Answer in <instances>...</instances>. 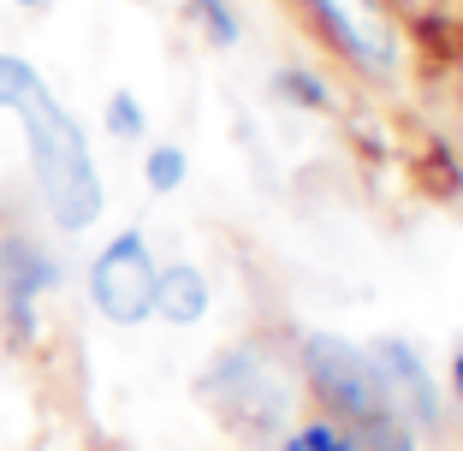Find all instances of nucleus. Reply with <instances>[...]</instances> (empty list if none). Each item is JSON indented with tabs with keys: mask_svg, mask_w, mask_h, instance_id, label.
Listing matches in <instances>:
<instances>
[{
	"mask_svg": "<svg viewBox=\"0 0 463 451\" xmlns=\"http://www.w3.org/2000/svg\"><path fill=\"white\" fill-rule=\"evenodd\" d=\"M286 451H356L351 434H339L333 422H303L298 434L286 439Z\"/></svg>",
	"mask_w": 463,
	"mask_h": 451,
	"instance_id": "nucleus-13",
	"label": "nucleus"
},
{
	"mask_svg": "<svg viewBox=\"0 0 463 451\" xmlns=\"http://www.w3.org/2000/svg\"><path fill=\"white\" fill-rule=\"evenodd\" d=\"M286 96L303 101V108H327V89H321L315 78H303V71H286Z\"/></svg>",
	"mask_w": 463,
	"mask_h": 451,
	"instance_id": "nucleus-15",
	"label": "nucleus"
},
{
	"mask_svg": "<svg viewBox=\"0 0 463 451\" xmlns=\"http://www.w3.org/2000/svg\"><path fill=\"white\" fill-rule=\"evenodd\" d=\"M208 309H214V291H208V274L196 261H166L155 274V315L166 327H203Z\"/></svg>",
	"mask_w": 463,
	"mask_h": 451,
	"instance_id": "nucleus-8",
	"label": "nucleus"
},
{
	"mask_svg": "<svg viewBox=\"0 0 463 451\" xmlns=\"http://www.w3.org/2000/svg\"><path fill=\"white\" fill-rule=\"evenodd\" d=\"M13 6H24V13H36V6H48V0H13Z\"/></svg>",
	"mask_w": 463,
	"mask_h": 451,
	"instance_id": "nucleus-17",
	"label": "nucleus"
},
{
	"mask_svg": "<svg viewBox=\"0 0 463 451\" xmlns=\"http://www.w3.org/2000/svg\"><path fill=\"white\" fill-rule=\"evenodd\" d=\"M309 6L321 13L333 42L363 71H392L398 66V30L386 18V0H309Z\"/></svg>",
	"mask_w": 463,
	"mask_h": 451,
	"instance_id": "nucleus-5",
	"label": "nucleus"
},
{
	"mask_svg": "<svg viewBox=\"0 0 463 451\" xmlns=\"http://www.w3.org/2000/svg\"><path fill=\"white\" fill-rule=\"evenodd\" d=\"M351 446H356V451H416V446H410V428L398 422L392 410H386V416H374V422H363Z\"/></svg>",
	"mask_w": 463,
	"mask_h": 451,
	"instance_id": "nucleus-12",
	"label": "nucleus"
},
{
	"mask_svg": "<svg viewBox=\"0 0 463 451\" xmlns=\"http://www.w3.org/2000/svg\"><path fill=\"white\" fill-rule=\"evenodd\" d=\"M36 83H48L30 60H18V54H0V113H18L24 108V96L36 89Z\"/></svg>",
	"mask_w": 463,
	"mask_h": 451,
	"instance_id": "nucleus-10",
	"label": "nucleus"
},
{
	"mask_svg": "<svg viewBox=\"0 0 463 451\" xmlns=\"http://www.w3.org/2000/svg\"><path fill=\"white\" fill-rule=\"evenodd\" d=\"M303 374H309V386L321 392V404H327L333 416H345L351 428H363V422L392 410L374 356L345 344V339H333V333H309V339H303Z\"/></svg>",
	"mask_w": 463,
	"mask_h": 451,
	"instance_id": "nucleus-3",
	"label": "nucleus"
},
{
	"mask_svg": "<svg viewBox=\"0 0 463 451\" xmlns=\"http://www.w3.org/2000/svg\"><path fill=\"white\" fill-rule=\"evenodd\" d=\"M60 286V261L36 244V238H0V303L13 315V327L36 333V297Z\"/></svg>",
	"mask_w": 463,
	"mask_h": 451,
	"instance_id": "nucleus-6",
	"label": "nucleus"
},
{
	"mask_svg": "<svg viewBox=\"0 0 463 451\" xmlns=\"http://www.w3.org/2000/svg\"><path fill=\"white\" fill-rule=\"evenodd\" d=\"M451 392H458V404H463V351H458V362H451Z\"/></svg>",
	"mask_w": 463,
	"mask_h": 451,
	"instance_id": "nucleus-16",
	"label": "nucleus"
},
{
	"mask_svg": "<svg viewBox=\"0 0 463 451\" xmlns=\"http://www.w3.org/2000/svg\"><path fill=\"white\" fill-rule=\"evenodd\" d=\"M368 356H374V369H381L386 404H392L398 422L404 428H434L439 422V392H434V381H428L422 356L410 351L404 339H381Z\"/></svg>",
	"mask_w": 463,
	"mask_h": 451,
	"instance_id": "nucleus-7",
	"label": "nucleus"
},
{
	"mask_svg": "<svg viewBox=\"0 0 463 451\" xmlns=\"http://www.w3.org/2000/svg\"><path fill=\"white\" fill-rule=\"evenodd\" d=\"M191 13L203 18V30L214 36V48H232V42H238V18L226 13V0H191Z\"/></svg>",
	"mask_w": 463,
	"mask_h": 451,
	"instance_id": "nucleus-14",
	"label": "nucleus"
},
{
	"mask_svg": "<svg viewBox=\"0 0 463 451\" xmlns=\"http://www.w3.org/2000/svg\"><path fill=\"white\" fill-rule=\"evenodd\" d=\"M155 274H161V261L149 256V238L137 226L113 232L96 249V261H90V303H96V315L108 327H143L155 315Z\"/></svg>",
	"mask_w": 463,
	"mask_h": 451,
	"instance_id": "nucleus-2",
	"label": "nucleus"
},
{
	"mask_svg": "<svg viewBox=\"0 0 463 451\" xmlns=\"http://www.w3.org/2000/svg\"><path fill=\"white\" fill-rule=\"evenodd\" d=\"M24 125V155H30V178H36V196L48 208L60 232H90L101 220V173L83 125L60 108V96L48 83H36L18 108Z\"/></svg>",
	"mask_w": 463,
	"mask_h": 451,
	"instance_id": "nucleus-1",
	"label": "nucleus"
},
{
	"mask_svg": "<svg viewBox=\"0 0 463 451\" xmlns=\"http://www.w3.org/2000/svg\"><path fill=\"white\" fill-rule=\"evenodd\" d=\"M101 119H108V131H113V137H125V143L149 131V113H143V101H137L131 89H113L108 108H101Z\"/></svg>",
	"mask_w": 463,
	"mask_h": 451,
	"instance_id": "nucleus-11",
	"label": "nucleus"
},
{
	"mask_svg": "<svg viewBox=\"0 0 463 451\" xmlns=\"http://www.w3.org/2000/svg\"><path fill=\"white\" fill-rule=\"evenodd\" d=\"M184 178H191V155L178 149V143H155V149L143 155V184H149L155 196H173Z\"/></svg>",
	"mask_w": 463,
	"mask_h": 451,
	"instance_id": "nucleus-9",
	"label": "nucleus"
},
{
	"mask_svg": "<svg viewBox=\"0 0 463 451\" xmlns=\"http://www.w3.org/2000/svg\"><path fill=\"white\" fill-rule=\"evenodd\" d=\"M203 398L232 428H261V434H273V428L286 422V404H291L286 381L273 374V362L261 351H244V344H238V351H220L214 362H208Z\"/></svg>",
	"mask_w": 463,
	"mask_h": 451,
	"instance_id": "nucleus-4",
	"label": "nucleus"
}]
</instances>
